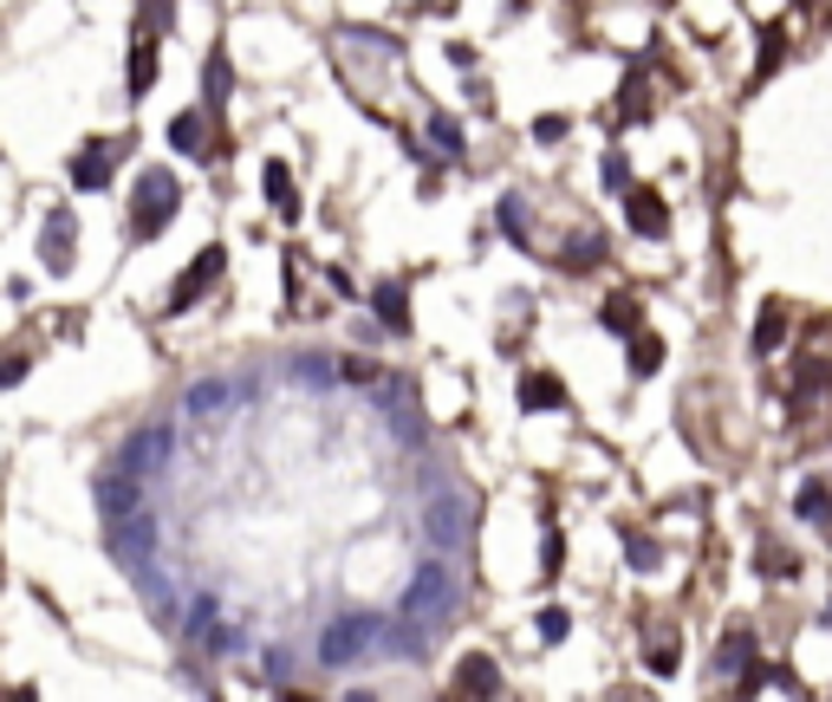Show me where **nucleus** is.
<instances>
[{"label":"nucleus","instance_id":"obj_1","mask_svg":"<svg viewBox=\"0 0 832 702\" xmlns=\"http://www.w3.org/2000/svg\"><path fill=\"white\" fill-rule=\"evenodd\" d=\"M456 605H462V585H456V572H449L442 560H423V566H416V579L404 585V625H416L423 637H436V632H449Z\"/></svg>","mask_w":832,"mask_h":702},{"label":"nucleus","instance_id":"obj_2","mask_svg":"<svg viewBox=\"0 0 832 702\" xmlns=\"http://www.w3.org/2000/svg\"><path fill=\"white\" fill-rule=\"evenodd\" d=\"M176 209H183V183L169 169H143L138 196H131V241H156Z\"/></svg>","mask_w":832,"mask_h":702},{"label":"nucleus","instance_id":"obj_3","mask_svg":"<svg viewBox=\"0 0 832 702\" xmlns=\"http://www.w3.org/2000/svg\"><path fill=\"white\" fill-rule=\"evenodd\" d=\"M377 625H384V618H371V612H346L339 625H326V637H319V663H332V670H339V663H358V657L377 644Z\"/></svg>","mask_w":832,"mask_h":702},{"label":"nucleus","instance_id":"obj_4","mask_svg":"<svg viewBox=\"0 0 832 702\" xmlns=\"http://www.w3.org/2000/svg\"><path fill=\"white\" fill-rule=\"evenodd\" d=\"M124 150H131L124 138H91L85 150H78V156H72V183H78V189H105Z\"/></svg>","mask_w":832,"mask_h":702},{"label":"nucleus","instance_id":"obj_5","mask_svg":"<svg viewBox=\"0 0 832 702\" xmlns=\"http://www.w3.org/2000/svg\"><path fill=\"white\" fill-rule=\"evenodd\" d=\"M429 540H442V547H456V540H469V520H475V501L469 494H442V501H429Z\"/></svg>","mask_w":832,"mask_h":702},{"label":"nucleus","instance_id":"obj_6","mask_svg":"<svg viewBox=\"0 0 832 702\" xmlns=\"http://www.w3.org/2000/svg\"><path fill=\"white\" fill-rule=\"evenodd\" d=\"M221 267H228V254H221V248H202V254H196V267H189V274L176 281V293H169V312H189V306L202 299V286L215 281Z\"/></svg>","mask_w":832,"mask_h":702},{"label":"nucleus","instance_id":"obj_7","mask_svg":"<svg viewBox=\"0 0 832 702\" xmlns=\"http://www.w3.org/2000/svg\"><path fill=\"white\" fill-rule=\"evenodd\" d=\"M72 209H53L46 215V248H40V261H46V274H72Z\"/></svg>","mask_w":832,"mask_h":702},{"label":"nucleus","instance_id":"obj_8","mask_svg":"<svg viewBox=\"0 0 832 702\" xmlns=\"http://www.w3.org/2000/svg\"><path fill=\"white\" fill-rule=\"evenodd\" d=\"M163 462H169V429H143V436H131V442H124V469H131V475H150V469H163Z\"/></svg>","mask_w":832,"mask_h":702},{"label":"nucleus","instance_id":"obj_9","mask_svg":"<svg viewBox=\"0 0 832 702\" xmlns=\"http://www.w3.org/2000/svg\"><path fill=\"white\" fill-rule=\"evenodd\" d=\"M618 202H624V221H631L637 234H650V241L664 234V202H657V196H644V189H624Z\"/></svg>","mask_w":832,"mask_h":702},{"label":"nucleus","instance_id":"obj_10","mask_svg":"<svg viewBox=\"0 0 832 702\" xmlns=\"http://www.w3.org/2000/svg\"><path fill=\"white\" fill-rule=\"evenodd\" d=\"M98 501H105V514H111V520H124V514H138V475L124 469V475H111V482H98Z\"/></svg>","mask_w":832,"mask_h":702},{"label":"nucleus","instance_id":"obj_11","mask_svg":"<svg viewBox=\"0 0 832 702\" xmlns=\"http://www.w3.org/2000/svg\"><path fill=\"white\" fill-rule=\"evenodd\" d=\"M618 118H650V72L644 66H631V78H624V91H618Z\"/></svg>","mask_w":832,"mask_h":702},{"label":"nucleus","instance_id":"obj_12","mask_svg":"<svg viewBox=\"0 0 832 702\" xmlns=\"http://www.w3.org/2000/svg\"><path fill=\"white\" fill-rule=\"evenodd\" d=\"M456 690H462V696H501V670H494L488 657H469L462 677H456Z\"/></svg>","mask_w":832,"mask_h":702},{"label":"nucleus","instance_id":"obj_13","mask_svg":"<svg viewBox=\"0 0 832 702\" xmlns=\"http://www.w3.org/2000/svg\"><path fill=\"white\" fill-rule=\"evenodd\" d=\"M169 143H176L183 156H208V138H202V111H176V118H169Z\"/></svg>","mask_w":832,"mask_h":702},{"label":"nucleus","instance_id":"obj_14","mask_svg":"<svg viewBox=\"0 0 832 702\" xmlns=\"http://www.w3.org/2000/svg\"><path fill=\"white\" fill-rule=\"evenodd\" d=\"M793 514H800V520H813V527H832V494H826V482H807V489H800V501H793Z\"/></svg>","mask_w":832,"mask_h":702},{"label":"nucleus","instance_id":"obj_15","mask_svg":"<svg viewBox=\"0 0 832 702\" xmlns=\"http://www.w3.org/2000/svg\"><path fill=\"white\" fill-rule=\"evenodd\" d=\"M371 306H377V319H384L391 332H404V326H410V306H404V286H377V293H371Z\"/></svg>","mask_w":832,"mask_h":702},{"label":"nucleus","instance_id":"obj_16","mask_svg":"<svg viewBox=\"0 0 832 702\" xmlns=\"http://www.w3.org/2000/svg\"><path fill=\"white\" fill-rule=\"evenodd\" d=\"M267 202H274L286 221L299 215V196H293V176H286V163H267Z\"/></svg>","mask_w":832,"mask_h":702},{"label":"nucleus","instance_id":"obj_17","mask_svg":"<svg viewBox=\"0 0 832 702\" xmlns=\"http://www.w3.org/2000/svg\"><path fill=\"white\" fill-rule=\"evenodd\" d=\"M559 397H566L559 377H527V384H521V410H554Z\"/></svg>","mask_w":832,"mask_h":702},{"label":"nucleus","instance_id":"obj_18","mask_svg":"<svg viewBox=\"0 0 832 702\" xmlns=\"http://www.w3.org/2000/svg\"><path fill=\"white\" fill-rule=\"evenodd\" d=\"M787 339V312L780 306H762V319H755V351H780Z\"/></svg>","mask_w":832,"mask_h":702},{"label":"nucleus","instance_id":"obj_19","mask_svg":"<svg viewBox=\"0 0 832 702\" xmlns=\"http://www.w3.org/2000/svg\"><path fill=\"white\" fill-rule=\"evenodd\" d=\"M780 59H787V26L774 20V26H762V66H755V78H767Z\"/></svg>","mask_w":832,"mask_h":702},{"label":"nucleus","instance_id":"obj_20","mask_svg":"<svg viewBox=\"0 0 832 702\" xmlns=\"http://www.w3.org/2000/svg\"><path fill=\"white\" fill-rule=\"evenodd\" d=\"M624 560L637 566V572H657V566H664V547L644 540V534H631V540H624Z\"/></svg>","mask_w":832,"mask_h":702},{"label":"nucleus","instance_id":"obj_21","mask_svg":"<svg viewBox=\"0 0 832 702\" xmlns=\"http://www.w3.org/2000/svg\"><path fill=\"white\" fill-rule=\"evenodd\" d=\"M429 138H436L442 156H462V124L456 118H429Z\"/></svg>","mask_w":832,"mask_h":702},{"label":"nucleus","instance_id":"obj_22","mask_svg":"<svg viewBox=\"0 0 832 702\" xmlns=\"http://www.w3.org/2000/svg\"><path fill=\"white\" fill-rule=\"evenodd\" d=\"M494 221H501V228H507V234L521 241V234H527V202H521V196H501V209H494Z\"/></svg>","mask_w":832,"mask_h":702},{"label":"nucleus","instance_id":"obj_23","mask_svg":"<svg viewBox=\"0 0 832 702\" xmlns=\"http://www.w3.org/2000/svg\"><path fill=\"white\" fill-rule=\"evenodd\" d=\"M221 98H228V53L208 59V111H221Z\"/></svg>","mask_w":832,"mask_h":702},{"label":"nucleus","instance_id":"obj_24","mask_svg":"<svg viewBox=\"0 0 832 702\" xmlns=\"http://www.w3.org/2000/svg\"><path fill=\"white\" fill-rule=\"evenodd\" d=\"M657 364H664V345H657V339H637V345H631V371H637V377H650Z\"/></svg>","mask_w":832,"mask_h":702},{"label":"nucleus","instance_id":"obj_25","mask_svg":"<svg viewBox=\"0 0 832 702\" xmlns=\"http://www.w3.org/2000/svg\"><path fill=\"white\" fill-rule=\"evenodd\" d=\"M221 404H228V384H196V391H189V410H196V417L221 410Z\"/></svg>","mask_w":832,"mask_h":702},{"label":"nucleus","instance_id":"obj_26","mask_svg":"<svg viewBox=\"0 0 832 702\" xmlns=\"http://www.w3.org/2000/svg\"><path fill=\"white\" fill-rule=\"evenodd\" d=\"M599 261H605V241L599 234H585L579 248H566V267H599Z\"/></svg>","mask_w":832,"mask_h":702},{"label":"nucleus","instance_id":"obj_27","mask_svg":"<svg viewBox=\"0 0 832 702\" xmlns=\"http://www.w3.org/2000/svg\"><path fill=\"white\" fill-rule=\"evenodd\" d=\"M748 650H755V644H748V632L722 637V670H742V663H748Z\"/></svg>","mask_w":832,"mask_h":702},{"label":"nucleus","instance_id":"obj_28","mask_svg":"<svg viewBox=\"0 0 832 702\" xmlns=\"http://www.w3.org/2000/svg\"><path fill=\"white\" fill-rule=\"evenodd\" d=\"M605 326H612V332H631V326H637V299H612V306H605Z\"/></svg>","mask_w":832,"mask_h":702},{"label":"nucleus","instance_id":"obj_29","mask_svg":"<svg viewBox=\"0 0 832 702\" xmlns=\"http://www.w3.org/2000/svg\"><path fill=\"white\" fill-rule=\"evenodd\" d=\"M599 169H605V189H612V196H624V189H631V169H624V156H618V150H612V156H605Z\"/></svg>","mask_w":832,"mask_h":702},{"label":"nucleus","instance_id":"obj_30","mask_svg":"<svg viewBox=\"0 0 832 702\" xmlns=\"http://www.w3.org/2000/svg\"><path fill=\"white\" fill-rule=\"evenodd\" d=\"M566 632H572V618H566L559 605H554V612H540V637H547V644H559Z\"/></svg>","mask_w":832,"mask_h":702},{"label":"nucleus","instance_id":"obj_31","mask_svg":"<svg viewBox=\"0 0 832 702\" xmlns=\"http://www.w3.org/2000/svg\"><path fill=\"white\" fill-rule=\"evenodd\" d=\"M650 670L670 677V670H677V650H670V644H650Z\"/></svg>","mask_w":832,"mask_h":702},{"label":"nucleus","instance_id":"obj_32","mask_svg":"<svg viewBox=\"0 0 832 702\" xmlns=\"http://www.w3.org/2000/svg\"><path fill=\"white\" fill-rule=\"evenodd\" d=\"M534 138H540V143H559V138H566V118H534Z\"/></svg>","mask_w":832,"mask_h":702},{"label":"nucleus","instance_id":"obj_33","mask_svg":"<svg viewBox=\"0 0 832 702\" xmlns=\"http://www.w3.org/2000/svg\"><path fill=\"white\" fill-rule=\"evenodd\" d=\"M762 566H767V572H780V579H787V572H793V560H787V553H780V547H767V553H762Z\"/></svg>","mask_w":832,"mask_h":702},{"label":"nucleus","instance_id":"obj_34","mask_svg":"<svg viewBox=\"0 0 832 702\" xmlns=\"http://www.w3.org/2000/svg\"><path fill=\"white\" fill-rule=\"evenodd\" d=\"M540 572H559V534H547V553H540Z\"/></svg>","mask_w":832,"mask_h":702}]
</instances>
